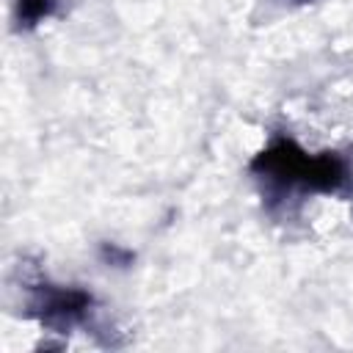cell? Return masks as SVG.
Listing matches in <instances>:
<instances>
[{
  "label": "cell",
  "instance_id": "cell-1",
  "mask_svg": "<svg viewBox=\"0 0 353 353\" xmlns=\"http://www.w3.org/2000/svg\"><path fill=\"white\" fill-rule=\"evenodd\" d=\"M50 3H52V0H22V3H19V11H22L25 19H39L41 14H47Z\"/></svg>",
  "mask_w": 353,
  "mask_h": 353
}]
</instances>
